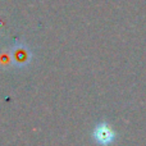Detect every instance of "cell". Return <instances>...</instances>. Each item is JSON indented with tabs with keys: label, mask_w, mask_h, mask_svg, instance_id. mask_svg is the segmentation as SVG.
<instances>
[{
	"label": "cell",
	"mask_w": 146,
	"mask_h": 146,
	"mask_svg": "<svg viewBox=\"0 0 146 146\" xmlns=\"http://www.w3.org/2000/svg\"><path fill=\"white\" fill-rule=\"evenodd\" d=\"M92 137L98 144L109 145L115 140V132L108 123H99L92 131Z\"/></svg>",
	"instance_id": "1"
},
{
	"label": "cell",
	"mask_w": 146,
	"mask_h": 146,
	"mask_svg": "<svg viewBox=\"0 0 146 146\" xmlns=\"http://www.w3.org/2000/svg\"><path fill=\"white\" fill-rule=\"evenodd\" d=\"M15 62L18 63V66H25L28 60H30V51H27L26 48H18L14 51Z\"/></svg>",
	"instance_id": "2"
}]
</instances>
